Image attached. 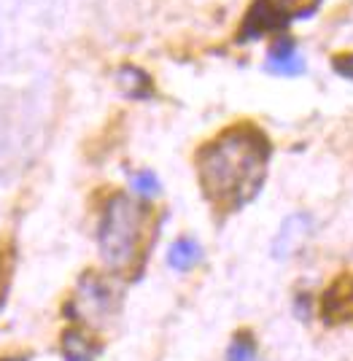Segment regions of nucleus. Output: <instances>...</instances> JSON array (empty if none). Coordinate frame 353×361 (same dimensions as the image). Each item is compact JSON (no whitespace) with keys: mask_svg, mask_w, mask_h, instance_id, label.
Listing matches in <instances>:
<instances>
[{"mask_svg":"<svg viewBox=\"0 0 353 361\" xmlns=\"http://www.w3.org/2000/svg\"><path fill=\"white\" fill-rule=\"evenodd\" d=\"M267 157V140L251 127H237L216 137L197 157L205 197L224 211L240 208L259 192Z\"/></svg>","mask_w":353,"mask_h":361,"instance_id":"1","label":"nucleus"},{"mask_svg":"<svg viewBox=\"0 0 353 361\" xmlns=\"http://www.w3.org/2000/svg\"><path fill=\"white\" fill-rule=\"evenodd\" d=\"M143 208L130 197H113L108 202L100 224V251L108 267L127 270L135 262L143 235Z\"/></svg>","mask_w":353,"mask_h":361,"instance_id":"2","label":"nucleus"},{"mask_svg":"<svg viewBox=\"0 0 353 361\" xmlns=\"http://www.w3.org/2000/svg\"><path fill=\"white\" fill-rule=\"evenodd\" d=\"M321 0H254L237 41H254L261 32L280 30L294 19H307L318 11Z\"/></svg>","mask_w":353,"mask_h":361,"instance_id":"3","label":"nucleus"},{"mask_svg":"<svg viewBox=\"0 0 353 361\" xmlns=\"http://www.w3.org/2000/svg\"><path fill=\"white\" fill-rule=\"evenodd\" d=\"M323 316L329 321H351L353 318V275L340 278L323 297Z\"/></svg>","mask_w":353,"mask_h":361,"instance_id":"4","label":"nucleus"},{"mask_svg":"<svg viewBox=\"0 0 353 361\" xmlns=\"http://www.w3.org/2000/svg\"><path fill=\"white\" fill-rule=\"evenodd\" d=\"M307 232H310V219H307L305 213H297L292 219H286L283 226H280V232H278L275 243H273V254L278 259H286V256H292L302 243H305Z\"/></svg>","mask_w":353,"mask_h":361,"instance_id":"5","label":"nucleus"},{"mask_svg":"<svg viewBox=\"0 0 353 361\" xmlns=\"http://www.w3.org/2000/svg\"><path fill=\"white\" fill-rule=\"evenodd\" d=\"M267 71L275 75H299L305 71V60L297 54L292 38H278L267 54Z\"/></svg>","mask_w":353,"mask_h":361,"instance_id":"6","label":"nucleus"},{"mask_svg":"<svg viewBox=\"0 0 353 361\" xmlns=\"http://www.w3.org/2000/svg\"><path fill=\"white\" fill-rule=\"evenodd\" d=\"M78 310L87 318H100L111 310V294L97 278H84L81 294H78Z\"/></svg>","mask_w":353,"mask_h":361,"instance_id":"7","label":"nucleus"},{"mask_svg":"<svg viewBox=\"0 0 353 361\" xmlns=\"http://www.w3.org/2000/svg\"><path fill=\"white\" fill-rule=\"evenodd\" d=\"M200 245L192 240V238H181V240H175L170 245V254H168V262L173 270H192L197 262H200Z\"/></svg>","mask_w":353,"mask_h":361,"instance_id":"8","label":"nucleus"},{"mask_svg":"<svg viewBox=\"0 0 353 361\" xmlns=\"http://www.w3.org/2000/svg\"><path fill=\"white\" fill-rule=\"evenodd\" d=\"M62 353L68 361H92L97 353V345L89 343L81 331H68L62 340Z\"/></svg>","mask_w":353,"mask_h":361,"instance_id":"9","label":"nucleus"},{"mask_svg":"<svg viewBox=\"0 0 353 361\" xmlns=\"http://www.w3.org/2000/svg\"><path fill=\"white\" fill-rule=\"evenodd\" d=\"M116 78H119V87L127 97H149L151 94V81L138 68H122Z\"/></svg>","mask_w":353,"mask_h":361,"instance_id":"10","label":"nucleus"},{"mask_svg":"<svg viewBox=\"0 0 353 361\" xmlns=\"http://www.w3.org/2000/svg\"><path fill=\"white\" fill-rule=\"evenodd\" d=\"M132 189H135L140 197H154V195H159V180H156V176L149 173V170H140V173L132 176Z\"/></svg>","mask_w":353,"mask_h":361,"instance_id":"11","label":"nucleus"},{"mask_svg":"<svg viewBox=\"0 0 353 361\" xmlns=\"http://www.w3.org/2000/svg\"><path fill=\"white\" fill-rule=\"evenodd\" d=\"M254 343L248 340V337H237L235 343L230 345V353H227V359L230 361H254Z\"/></svg>","mask_w":353,"mask_h":361,"instance_id":"12","label":"nucleus"},{"mask_svg":"<svg viewBox=\"0 0 353 361\" xmlns=\"http://www.w3.org/2000/svg\"><path fill=\"white\" fill-rule=\"evenodd\" d=\"M335 71L345 78H353V54H340L335 57Z\"/></svg>","mask_w":353,"mask_h":361,"instance_id":"13","label":"nucleus"},{"mask_svg":"<svg viewBox=\"0 0 353 361\" xmlns=\"http://www.w3.org/2000/svg\"><path fill=\"white\" fill-rule=\"evenodd\" d=\"M6 361H22V359H6Z\"/></svg>","mask_w":353,"mask_h":361,"instance_id":"14","label":"nucleus"}]
</instances>
